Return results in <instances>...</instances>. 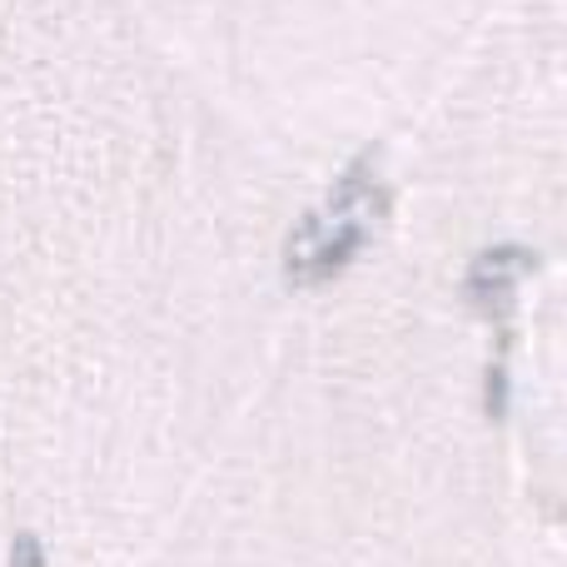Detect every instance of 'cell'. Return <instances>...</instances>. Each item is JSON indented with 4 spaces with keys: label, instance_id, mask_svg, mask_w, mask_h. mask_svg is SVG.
I'll return each instance as SVG.
<instances>
[{
    "label": "cell",
    "instance_id": "6da1fadb",
    "mask_svg": "<svg viewBox=\"0 0 567 567\" xmlns=\"http://www.w3.org/2000/svg\"><path fill=\"white\" fill-rule=\"evenodd\" d=\"M16 567H40V553H35V543H20V563Z\"/></svg>",
    "mask_w": 567,
    "mask_h": 567
}]
</instances>
